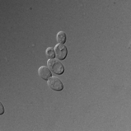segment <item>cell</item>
Masks as SVG:
<instances>
[{
	"label": "cell",
	"instance_id": "6da1fadb",
	"mask_svg": "<svg viewBox=\"0 0 131 131\" xmlns=\"http://www.w3.org/2000/svg\"><path fill=\"white\" fill-rule=\"evenodd\" d=\"M47 67L50 69V70L54 72L58 75H61L64 72V67L61 63L60 61L57 59H50L47 61Z\"/></svg>",
	"mask_w": 131,
	"mask_h": 131
},
{
	"label": "cell",
	"instance_id": "7a4b0ae2",
	"mask_svg": "<svg viewBox=\"0 0 131 131\" xmlns=\"http://www.w3.org/2000/svg\"><path fill=\"white\" fill-rule=\"evenodd\" d=\"M47 84L48 87L55 91H61L63 89V84L61 80L57 77H50L47 80Z\"/></svg>",
	"mask_w": 131,
	"mask_h": 131
},
{
	"label": "cell",
	"instance_id": "3957f363",
	"mask_svg": "<svg viewBox=\"0 0 131 131\" xmlns=\"http://www.w3.org/2000/svg\"><path fill=\"white\" fill-rule=\"evenodd\" d=\"M56 57L58 60H64L68 54L67 47L63 44H58L54 48Z\"/></svg>",
	"mask_w": 131,
	"mask_h": 131
},
{
	"label": "cell",
	"instance_id": "277c9868",
	"mask_svg": "<svg viewBox=\"0 0 131 131\" xmlns=\"http://www.w3.org/2000/svg\"><path fill=\"white\" fill-rule=\"evenodd\" d=\"M38 74L39 77H41L42 80H48L50 77H52L51 71L47 66H42L38 69Z\"/></svg>",
	"mask_w": 131,
	"mask_h": 131
},
{
	"label": "cell",
	"instance_id": "5b68a950",
	"mask_svg": "<svg viewBox=\"0 0 131 131\" xmlns=\"http://www.w3.org/2000/svg\"><path fill=\"white\" fill-rule=\"evenodd\" d=\"M57 42H58V44H63L66 41V33L63 31H59L58 33L56 36Z\"/></svg>",
	"mask_w": 131,
	"mask_h": 131
},
{
	"label": "cell",
	"instance_id": "8992f818",
	"mask_svg": "<svg viewBox=\"0 0 131 131\" xmlns=\"http://www.w3.org/2000/svg\"><path fill=\"white\" fill-rule=\"evenodd\" d=\"M46 56L49 59H53L56 57V52L55 50L52 47H49L46 50Z\"/></svg>",
	"mask_w": 131,
	"mask_h": 131
},
{
	"label": "cell",
	"instance_id": "52a82bcc",
	"mask_svg": "<svg viewBox=\"0 0 131 131\" xmlns=\"http://www.w3.org/2000/svg\"><path fill=\"white\" fill-rule=\"evenodd\" d=\"M0 105H1V112H0V114H2L4 113V109H3V106H2V103H0Z\"/></svg>",
	"mask_w": 131,
	"mask_h": 131
}]
</instances>
